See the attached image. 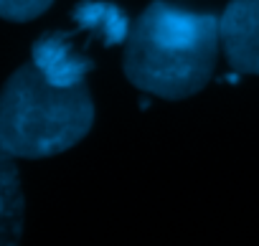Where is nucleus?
<instances>
[{
  "label": "nucleus",
  "instance_id": "obj_1",
  "mask_svg": "<svg viewBox=\"0 0 259 246\" xmlns=\"http://www.w3.org/2000/svg\"><path fill=\"white\" fill-rule=\"evenodd\" d=\"M219 48V16L155 0L127 36L122 71L150 96L188 99L211 81Z\"/></svg>",
  "mask_w": 259,
  "mask_h": 246
},
{
  "label": "nucleus",
  "instance_id": "obj_2",
  "mask_svg": "<svg viewBox=\"0 0 259 246\" xmlns=\"http://www.w3.org/2000/svg\"><path fill=\"white\" fill-rule=\"evenodd\" d=\"M94 125L87 84L56 86L36 64H23L0 89V147L13 158L41 160L79 145Z\"/></svg>",
  "mask_w": 259,
  "mask_h": 246
},
{
  "label": "nucleus",
  "instance_id": "obj_3",
  "mask_svg": "<svg viewBox=\"0 0 259 246\" xmlns=\"http://www.w3.org/2000/svg\"><path fill=\"white\" fill-rule=\"evenodd\" d=\"M219 36L231 71L259 76V0H231L219 16Z\"/></svg>",
  "mask_w": 259,
  "mask_h": 246
},
{
  "label": "nucleus",
  "instance_id": "obj_4",
  "mask_svg": "<svg viewBox=\"0 0 259 246\" xmlns=\"http://www.w3.org/2000/svg\"><path fill=\"white\" fill-rule=\"evenodd\" d=\"M36 69L56 86H76L84 84V76L94 69L92 59H84L74 51L66 36L61 33H46L33 43V59Z\"/></svg>",
  "mask_w": 259,
  "mask_h": 246
},
{
  "label": "nucleus",
  "instance_id": "obj_5",
  "mask_svg": "<svg viewBox=\"0 0 259 246\" xmlns=\"http://www.w3.org/2000/svg\"><path fill=\"white\" fill-rule=\"evenodd\" d=\"M26 201L16 158L0 147V246H21Z\"/></svg>",
  "mask_w": 259,
  "mask_h": 246
},
{
  "label": "nucleus",
  "instance_id": "obj_6",
  "mask_svg": "<svg viewBox=\"0 0 259 246\" xmlns=\"http://www.w3.org/2000/svg\"><path fill=\"white\" fill-rule=\"evenodd\" d=\"M74 21L84 31L97 33L107 46L122 43L130 36V21L124 11H119L112 3H92V0H87V3L74 8Z\"/></svg>",
  "mask_w": 259,
  "mask_h": 246
},
{
  "label": "nucleus",
  "instance_id": "obj_7",
  "mask_svg": "<svg viewBox=\"0 0 259 246\" xmlns=\"http://www.w3.org/2000/svg\"><path fill=\"white\" fill-rule=\"evenodd\" d=\"M51 3L54 0H0V18L13 23H26L46 13Z\"/></svg>",
  "mask_w": 259,
  "mask_h": 246
}]
</instances>
